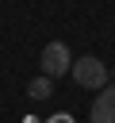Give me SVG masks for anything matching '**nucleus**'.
<instances>
[{"label":"nucleus","mask_w":115,"mask_h":123,"mask_svg":"<svg viewBox=\"0 0 115 123\" xmlns=\"http://www.w3.org/2000/svg\"><path fill=\"white\" fill-rule=\"evenodd\" d=\"M73 81L80 85V88H104L107 85V65L100 62V58H92V54H84V58H73Z\"/></svg>","instance_id":"1"},{"label":"nucleus","mask_w":115,"mask_h":123,"mask_svg":"<svg viewBox=\"0 0 115 123\" xmlns=\"http://www.w3.org/2000/svg\"><path fill=\"white\" fill-rule=\"evenodd\" d=\"M38 65H42V77H50V81H54V77H65V73L73 69V54H69L65 42H46Z\"/></svg>","instance_id":"2"},{"label":"nucleus","mask_w":115,"mask_h":123,"mask_svg":"<svg viewBox=\"0 0 115 123\" xmlns=\"http://www.w3.org/2000/svg\"><path fill=\"white\" fill-rule=\"evenodd\" d=\"M92 123H115V85H104L92 100Z\"/></svg>","instance_id":"3"},{"label":"nucleus","mask_w":115,"mask_h":123,"mask_svg":"<svg viewBox=\"0 0 115 123\" xmlns=\"http://www.w3.org/2000/svg\"><path fill=\"white\" fill-rule=\"evenodd\" d=\"M27 92H31L34 100H50V96H54V81H50V77H34V81L27 85Z\"/></svg>","instance_id":"4"},{"label":"nucleus","mask_w":115,"mask_h":123,"mask_svg":"<svg viewBox=\"0 0 115 123\" xmlns=\"http://www.w3.org/2000/svg\"><path fill=\"white\" fill-rule=\"evenodd\" d=\"M50 123H73V119H69V115H54Z\"/></svg>","instance_id":"5"}]
</instances>
